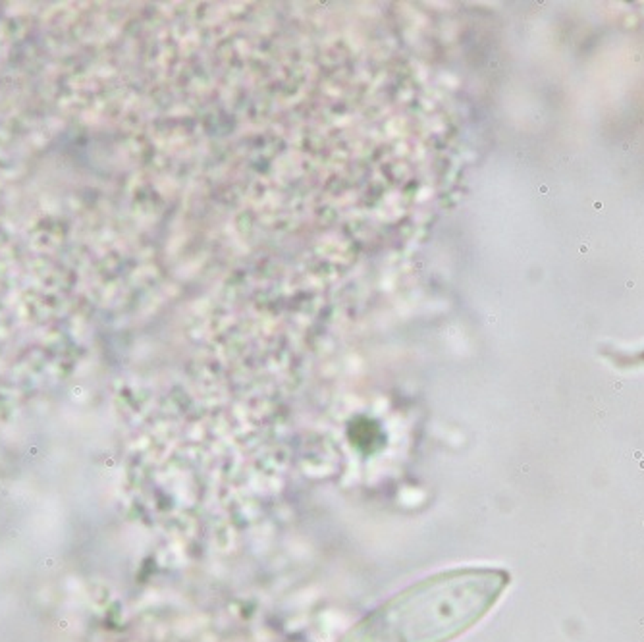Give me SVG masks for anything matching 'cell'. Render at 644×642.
I'll return each mask as SVG.
<instances>
[{
  "label": "cell",
  "instance_id": "cell-1",
  "mask_svg": "<svg viewBox=\"0 0 644 642\" xmlns=\"http://www.w3.org/2000/svg\"><path fill=\"white\" fill-rule=\"evenodd\" d=\"M509 584L494 567H465L422 579L372 609L340 642H449L488 614Z\"/></svg>",
  "mask_w": 644,
  "mask_h": 642
}]
</instances>
